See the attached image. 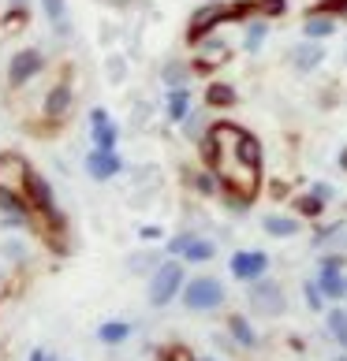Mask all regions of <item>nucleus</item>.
Here are the masks:
<instances>
[{"mask_svg": "<svg viewBox=\"0 0 347 361\" xmlns=\"http://www.w3.org/2000/svg\"><path fill=\"white\" fill-rule=\"evenodd\" d=\"M340 168H343V171H347V149H343V153H340Z\"/></svg>", "mask_w": 347, "mask_h": 361, "instance_id": "f704fd0d", "label": "nucleus"}, {"mask_svg": "<svg viewBox=\"0 0 347 361\" xmlns=\"http://www.w3.org/2000/svg\"><path fill=\"white\" fill-rule=\"evenodd\" d=\"M180 287H183V264L180 261L161 264V269L153 272V279H150V305H157V310L168 305L180 294Z\"/></svg>", "mask_w": 347, "mask_h": 361, "instance_id": "20e7f679", "label": "nucleus"}, {"mask_svg": "<svg viewBox=\"0 0 347 361\" xmlns=\"http://www.w3.org/2000/svg\"><path fill=\"white\" fill-rule=\"evenodd\" d=\"M314 8H317V11H329V16H336L340 23L347 19V0H317Z\"/></svg>", "mask_w": 347, "mask_h": 361, "instance_id": "cd10ccee", "label": "nucleus"}, {"mask_svg": "<svg viewBox=\"0 0 347 361\" xmlns=\"http://www.w3.org/2000/svg\"><path fill=\"white\" fill-rule=\"evenodd\" d=\"M228 331H232V339L243 346V350H254V346H258V336H254V328H250L247 317H232L228 320Z\"/></svg>", "mask_w": 347, "mask_h": 361, "instance_id": "f3484780", "label": "nucleus"}, {"mask_svg": "<svg viewBox=\"0 0 347 361\" xmlns=\"http://www.w3.org/2000/svg\"><path fill=\"white\" fill-rule=\"evenodd\" d=\"M336 361H347V357H336Z\"/></svg>", "mask_w": 347, "mask_h": 361, "instance_id": "c9c22d12", "label": "nucleus"}, {"mask_svg": "<svg viewBox=\"0 0 347 361\" xmlns=\"http://www.w3.org/2000/svg\"><path fill=\"white\" fill-rule=\"evenodd\" d=\"M261 227H265V235H273V238L299 235V220H295V216H280V212H269V216L261 220Z\"/></svg>", "mask_w": 347, "mask_h": 361, "instance_id": "4468645a", "label": "nucleus"}, {"mask_svg": "<svg viewBox=\"0 0 347 361\" xmlns=\"http://www.w3.org/2000/svg\"><path fill=\"white\" fill-rule=\"evenodd\" d=\"M322 60H325V49L317 42H310V37H306L302 45L291 49V63H295V71H302V75L317 71V68H322Z\"/></svg>", "mask_w": 347, "mask_h": 361, "instance_id": "1a4fd4ad", "label": "nucleus"}, {"mask_svg": "<svg viewBox=\"0 0 347 361\" xmlns=\"http://www.w3.org/2000/svg\"><path fill=\"white\" fill-rule=\"evenodd\" d=\"M336 26H340V19L336 16H329V11H317V8H310L302 16V34L310 37V42H322V37H332L336 34Z\"/></svg>", "mask_w": 347, "mask_h": 361, "instance_id": "6e6552de", "label": "nucleus"}, {"mask_svg": "<svg viewBox=\"0 0 347 361\" xmlns=\"http://www.w3.org/2000/svg\"><path fill=\"white\" fill-rule=\"evenodd\" d=\"M206 361H213V357H206Z\"/></svg>", "mask_w": 347, "mask_h": 361, "instance_id": "4c0bfd02", "label": "nucleus"}, {"mask_svg": "<svg viewBox=\"0 0 347 361\" xmlns=\"http://www.w3.org/2000/svg\"><path fill=\"white\" fill-rule=\"evenodd\" d=\"M187 116H191V90L180 86V90L168 93V119L172 123H183Z\"/></svg>", "mask_w": 347, "mask_h": 361, "instance_id": "2eb2a0df", "label": "nucleus"}, {"mask_svg": "<svg viewBox=\"0 0 347 361\" xmlns=\"http://www.w3.org/2000/svg\"><path fill=\"white\" fill-rule=\"evenodd\" d=\"M131 336V324H124V320H109V324H101L98 328V339L105 346H116V343H124Z\"/></svg>", "mask_w": 347, "mask_h": 361, "instance_id": "412c9836", "label": "nucleus"}, {"mask_svg": "<svg viewBox=\"0 0 347 361\" xmlns=\"http://www.w3.org/2000/svg\"><path fill=\"white\" fill-rule=\"evenodd\" d=\"M161 361H198V357H194L191 350H187V346H172V350H168Z\"/></svg>", "mask_w": 347, "mask_h": 361, "instance_id": "7c9ffc66", "label": "nucleus"}, {"mask_svg": "<svg viewBox=\"0 0 347 361\" xmlns=\"http://www.w3.org/2000/svg\"><path fill=\"white\" fill-rule=\"evenodd\" d=\"M310 190H314L317 197H322V202H325V205L332 202V197H336V190H332V186H329V183H314V186H310Z\"/></svg>", "mask_w": 347, "mask_h": 361, "instance_id": "2f4dec72", "label": "nucleus"}, {"mask_svg": "<svg viewBox=\"0 0 347 361\" xmlns=\"http://www.w3.org/2000/svg\"><path fill=\"white\" fill-rule=\"evenodd\" d=\"M250 310L258 317H280L284 313L288 302H284L280 283H273V279H254V287H250Z\"/></svg>", "mask_w": 347, "mask_h": 361, "instance_id": "39448f33", "label": "nucleus"}, {"mask_svg": "<svg viewBox=\"0 0 347 361\" xmlns=\"http://www.w3.org/2000/svg\"><path fill=\"white\" fill-rule=\"evenodd\" d=\"M45 4V16L52 26H68V11H64V0H42Z\"/></svg>", "mask_w": 347, "mask_h": 361, "instance_id": "a878e982", "label": "nucleus"}, {"mask_svg": "<svg viewBox=\"0 0 347 361\" xmlns=\"http://www.w3.org/2000/svg\"><path fill=\"white\" fill-rule=\"evenodd\" d=\"M86 171L93 179H112V176H119V157L112 149H93L86 157Z\"/></svg>", "mask_w": 347, "mask_h": 361, "instance_id": "9d476101", "label": "nucleus"}, {"mask_svg": "<svg viewBox=\"0 0 347 361\" xmlns=\"http://www.w3.org/2000/svg\"><path fill=\"white\" fill-rule=\"evenodd\" d=\"M343 56H347V49H343Z\"/></svg>", "mask_w": 347, "mask_h": 361, "instance_id": "e433bc0d", "label": "nucleus"}, {"mask_svg": "<svg viewBox=\"0 0 347 361\" xmlns=\"http://www.w3.org/2000/svg\"><path fill=\"white\" fill-rule=\"evenodd\" d=\"M30 361H45V350H34V354H30Z\"/></svg>", "mask_w": 347, "mask_h": 361, "instance_id": "72a5a7b5", "label": "nucleus"}, {"mask_svg": "<svg viewBox=\"0 0 347 361\" xmlns=\"http://www.w3.org/2000/svg\"><path fill=\"white\" fill-rule=\"evenodd\" d=\"M258 11L265 19H273V16H284L288 11V0H258Z\"/></svg>", "mask_w": 347, "mask_h": 361, "instance_id": "c85d7f7f", "label": "nucleus"}, {"mask_svg": "<svg viewBox=\"0 0 347 361\" xmlns=\"http://www.w3.org/2000/svg\"><path fill=\"white\" fill-rule=\"evenodd\" d=\"M295 209H299V216H306V220H317V216L325 212V202H322V197H317V194L310 190V194H299V197H295Z\"/></svg>", "mask_w": 347, "mask_h": 361, "instance_id": "5701e85b", "label": "nucleus"}, {"mask_svg": "<svg viewBox=\"0 0 347 361\" xmlns=\"http://www.w3.org/2000/svg\"><path fill=\"white\" fill-rule=\"evenodd\" d=\"M325 324H329V336L336 339L340 346H347V310H329Z\"/></svg>", "mask_w": 347, "mask_h": 361, "instance_id": "b1692460", "label": "nucleus"}, {"mask_svg": "<svg viewBox=\"0 0 347 361\" xmlns=\"http://www.w3.org/2000/svg\"><path fill=\"white\" fill-rule=\"evenodd\" d=\"M42 52H34V49H26V52H16L11 56V68H8V82L11 86H23V82H30V78L42 71Z\"/></svg>", "mask_w": 347, "mask_h": 361, "instance_id": "0eeeda50", "label": "nucleus"}, {"mask_svg": "<svg viewBox=\"0 0 347 361\" xmlns=\"http://www.w3.org/2000/svg\"><path fill=\"white\" fill-rule=\"evenodd\" d=\"M265 34H269V23H265V19H250V23H247L243 49H247V52H258V49H261V42H265Z\"/></svg>", "mask_w": 347, "mask_h": 361, "instance_id": "4be33fe9", "label": "nucleus"}, {"mask_svg": "<svg viewBox=\"0 0 347 361\" xmlns=\"http://www.w3.org/2000/svg\"><path fill=\"white\" fill-rule=\"evenodd\" d=\"M228 269H232L235 279H243V283H254V279H261L265 272H269V257H265L261 250H235Z\"/></svg>", "mask_w": 347, "mask_h": 361, "instance_id": "423d86ee", "label": "nucleus"}, {"mask_svg": "<svg viewBox=\"0 0 347 361\" xmlns=\"http://www.w3.org/2000/svg\"><path fill=\"white\" fill-rule=\"evenodd\" d=\"M183 305L194 313H206V310H217V305H224V283L213 276H198L191 279V283H183Z\"/></svg>", "mask_w": 347, "mask_h": 361, "instance_id": "f03ea898", "label": "nucleus"}, {"mask_svg": "<svg viewBox=\"0 0 347 361\" xmlns=\"http://www.w3.org/2000/svg\"><path fill=\"white\" fill-rule=\"evenodd\" d=\"M191 238H194V235H180V238H172V243H168V250H172V253H180V257H183V250L191 246Z\"/></svg>", "mask_w": 347, "mask_h": 361, "instance_id": "473e14b6", "label": "nucleus"}, {"mask_svg": "<svg viewBox=\"0 0 347 361\" xmlns=\"http://www.w3.org/2000/svg\"><path fill=\"white\" fill-rule=\"evenodd\" d=\"M202 157L209 171L220 179V190L228 194L235 212H243L254 202L261 186V145L254 135H247L235 123H213L202 138Z\"/></svg>", "mask_w": 347, "mask_h": 361, "instance_id": "f257e3e1", "label": "nucleus"}, {"mask_svg": "<svg viewBox=\"0 0 347 361\" xmlns=\"http://www.w3.org/2000/svg\"><path fill=\"white\" fill-rule=\"evenodd\" d=\"M302 294H306V305H310V310H317V313L325 310V290H322V283H317V279H310V283L302 287Z\"/></svg>", "mask_w": 347, "mask_h": 361, "instance_id": "393cba45", "label": "nucleus"}, {"mask_svg": "<svg viewBox=\"0 0 347 361\" xmlns=\"http://www.w3.org/2000/svg\"><path fill=\"white\" fill-rule=\"evenodd\" d=\"M213 253H217L213 243H206V238H191V246L183 250V261L187 264H202V261H213Z\"/></svg>", "mask_w": 347, "mask_h": 361, "instance_id": "aec40b11", "label": "nucleus"}, {"mask_svg": "<svg viewBox=\"0 0 347 361\" xmlns=\"http://www.w3.org/2000/svg\"><path fill=\"white\" fill-rule=\"evenodd\" d=\"M30 205L37 212H45L49 220H57V202H52V190H49V183L37 176V171H30Z\"/></svg>", "mask_w": 347, "mask_h": 361, "instance_id": "f8f14e48", "label": "nucleus"}, {"mask_svg": "<svg viewBox=\"0 0 347 361\" xmlns=\"http://www.w3.org/2000/svg\"><path fill=\"white\" fill-rule=\"evenodd\" d=\"M0 194H11V197L30 194V168H26V160L19 153L0 157Z\"/></svg>", "mask_w": 347, "mask_h": 361, "instance_id": "7ed1b4c3", "label": "nucleus"}, {"mask_svg": "<svg viewBox=\"0 0 347 361\" xmlns=\"http://www.w3.org/2000/svg\"><path fill=\"white\" fill-rule=\"evenodd\" d=\"M224 60H228V45L217 42V37L202 42V60H198V71H209L213 63H224Z\"/></svg>", "mask_w": 347, "mask_h": 361, "instance_id": "6ab92c4d", "label": "nucleus"}, {"mask_svg": "<svg viewBox=\"0 0 347 361\" xmlns=\"http://www.w3.org/2000/svg\"><path fill=\"white\" fill-rule=\"evenodd\" d=\"M68 104H71V86H52V93H49V101H45V116L49 119H60L64 112H68Z\"/></svg>", "mask_w": 347, "mask_h": 361, "instance_id": "a211bd4d", "label": "nucleus"}, {"mask_svg": "<svg viewBox=\"0 0 347 361\" xmlns=\"http://www.w3.org/2000/svg\"><path fill=\"white\" fill-rule=\"evenodd\" d=\"M187 75H191V71H187V63H176V60H172L168 68H165V78H168L172 90H180V86L187 82Z\"/></svg>", "mask_w": 347, "mask_h": 361, "instance_id": "bb28decb", "label": "nucleus"}, {"mask_svg": "<svg viewBox=\"0 0 347 361\" xmlns=\"http://www.w3.org/2000/svg\"><path fill=\"white\" fill-rule=\"evenodd\" d=\"M235 101H239V93H235V86H228V82H213V86L206 90V104H209V109H232Z\"/></svg>", "mask_w": 347, "mask_h": 361, "instance_id": "dca6fc26", "label": "nucleus"}, {"mask_svg": "<svg viewBox=\"0 0 347 361\" xmlns=\"http://www.w3.org/2000/svg\"><path fill=\"white\" fill-rule=\"evenodd\" d=\"M317 283H322V290H325V298H329V302L347 298V276H343V269H322Z\"/></svg>", "mask_w": 347, "mask_h": 361, "instance_id": "ddd939ff", "label": "nucleus"}, {"mask_svg": "<svg viewBox=\"0 0 347 361\" xmlns=\"http://www.w3.org/2000/svg\"><path fill=\"white\" fill-rule=\"evenodd\" d=\"M194 186H198L202 194H217V190H220V179L213 176V171H206V176H194Z\"/></svg>", "mask_w": 347, "mask_h": 361, "instance_id": "c756f323", "label": "nucleus"}, {"mask_svg": "<svg viewBox=\"0 0 347 361\" xmlns=\"http://www.w3.org/2000/svg\"><path fill=\"white\" fill-rule=\"evenodd\" d=\"M90 127H93V145H98V149H112L119 130L109 123V112H105V109H93V112H90Z\"/></svg>", "mask_w": 347, "mask_h": 361, "instance_id": "9b49d317", "label": "nucleus"}]
</instances>
